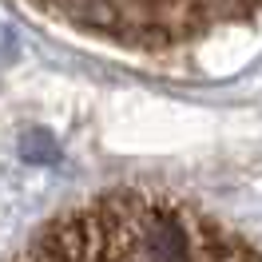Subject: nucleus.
I'll list each match as a JSON object with an SVG mask.
<instances>
[{
    "label": "nucleus",
    "instance_id": "f257e3e1",
    "mask_svg": "<svg viewBox=\"0 0 262 262\" xmlns=\"http://www.w3.org/2000/svg\"><path fill=\"white\" fill-rule=\"evenodd\" d=\"M16 262H258V250L191 199L123 187L60 211Z\"/></svg>",
    "mask_w": 262,
    "mask_h": 262
},
{
    "label": "nucleus",
    "instance_id": "f03ea898",
    "mask_svg": "<svg viewBox=\"0 0 262 262\" xmlns=\"http://www.w3.org/2000/svg\"><path fill=\"white\" fill-rule=\"evenodd\" d=\"M64 28L103 40L123 52L195 48L211 36L250 24L258 0H32Z\"/></svg>",
    "mask_w": 262,
    "mask_h": 262
}]
</instances>
